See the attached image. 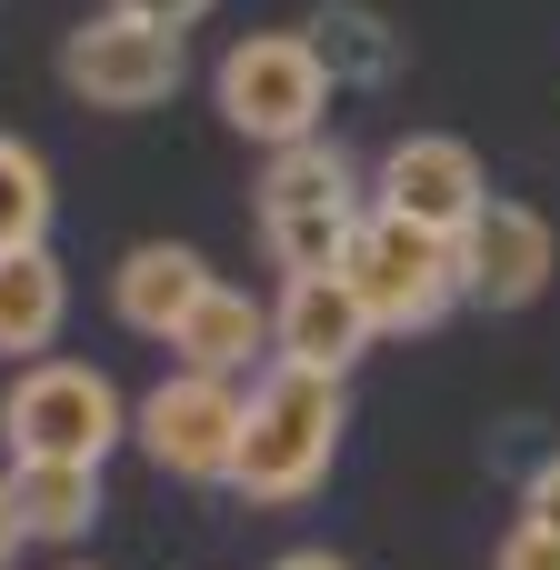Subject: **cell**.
Listing matches in <instances>:
<instances>
[{"instance_id":"12","label":"cell","mask_w":560,"mask_h":570,"mask_svg":"<svg viewBox=\"0 0 560 570\" xmlns=\"http://www.w3.org/2000/svg\"><path fill=\"white\" fill-rule=\"evenodd\" d=\"M170 361H180V371H210V381H250V371H271V301L210 281L200 311L170 331Z\"/></svg>"},{"instance_id":"1","label":"cell","mask_w":560,"mask_h":570,"mask_svg":"<svg viewBox=\"0 0 560 570\" xmlns=\"http://www.w3.org/2000/svg\"><path fill=\"white\" fill-rule=\"evenodd\" d=\"M341 421H351V381L331 371H250V411H240V461H230V491L281 511V501H311L341 461Z\"/></svg>"},{"instance_id":"13","label":"cell","mask_w":560,"mask_h":570,"mask_svg":"<svg viewBox=\"0 0 560 570\" xmlns=\"http://www.w3.org/2000/svg\"><path fill=\"white\" fill-rule=\"evenodd\" d=\"M60 321H70V271L50 250H0V361H20V371L50 361Z\"/></svg>"},{"instance_id":"11","label":"cell","mask_w":560,"mask_h":570,"mask_svg":"<svg viewBox=\"0 0 560 570\" xmlns=\"http://www.w3.org/2000/svg\"><path fill=\"white\" fill-rule=\"evenodd\" d=\"M200 291H210V261H200L190 240H140V250H120V271H110V311H120V331H140V341H170V331L200 311Z\"/></svg>"},{"instance_id":"9","label":"cell","mask_w":560,"mask_h":570,"mask_svg":"<svg viewBox=\"0 0 560 570\" xmlns=\"http://www.w3.org/2000/svg\"><path fill=\"white\" fill-rule=\"evenodd\" d=\"M371 341H381V331H371V311L351 301L341 271H281V301H271V361L351 381V361H361Z\"/></svg>"},{"instance_id":"18","label":"cell","mask_w":560,"mask_h":570,"mask_svg":"<svg viewBox=\"0 0 560 570\" xmlns=\"http://www.w3.org/2000/svg\"><path fill=\"white\" fill-rule=\"evenodd\" d=\"M521 521H541V531L560 541V451L531 471V481H521Z\"/></svg>"},{"instance_id":"20","label":"cell","mask_w":560,"mask_h":570,"mask_svg":"<svg viewBox=\"0 0 560 570\" xmlns=\"http://www.w3.org/2000/svg\"><path fill=\"white\" fill-rule=\"evenodd\" d=\"M20 551H30V531H20V501H10V481H0V570L20 561Z\"/></svg>"},{"instance_id":"4","label":"cell","mask_w":560,"mask_h":570,"mask_svg":"<svg viewBox=\"0 0 560 570\" xmlns=\"http://www.w3.org/2000/svg\"><path fill=\"white\" fill-rule=\"evenodd\" d=\"M250 210H261V240H271L281 271H341L351 230L371 220V190H361V160L351 150L301 140V150H271Z\"/></svg>"},{"instance_id":"6","label":"cell","mask_w":560,"mask_h":570,"mask_svg":"<svg viewBox=\"0 0 560 570\" xmlns=\"http://www.w3.org/2000/svg\"><path fill=\"white\" fill-rule=\"evenodd\" d=\"M240 411H250V381H210V371H170L130 401V441L150 471L170 481H220L230 491V461H240Z\"/></svg>"},{"instance_id":"19","label":"cell","mask_w":560,"mask_h":570,"mask_svg":"<svg viewBox=\"0 0 560 570\" xmlns=\"http://www.w3.org/2000/svg\"><path fill=\"white\" fill-rule=\"evenodd\" d=\"M110 10H130V20H160V30H190L210 0H110Z\"/></svg>"},{"instance_id":"8","label":"cell","mask_w":560,"mask_h":570,"mask_svg":"<svg viewBox=\"0 0 560 570\" xmlns=\"http://www.w3.org/2000/svg\"><path fill=\"white\" fill-rule=\"evenodd\" d=\"M371 210H391V220H411V230L461 240V230L491 210L481 150H471V140H451V130H401V140L381 150V170H371Z\"/></svg>"},{"instance_id":"7","label":"cell","mask_w":560,"mask_h":570,"mask_svg":"<svg viewBox=\"0 0 560 570\" xmlns=\"http://www.w3.org/2000/svg\"><path fill=\"white\" fill-rule=\"evenodd\" d=\"M180 80H190V50H180V30H160V20L90 10V20L60 40V90L90 100V110H160Z\"/></svg>"},{"instance_id":"17","label":"cell","mask_w":560,"mask_h":570,"mask_svg":"<svg viewBox=\"0 0 560 570\" xmlns=\"http://www.w3.org/2000/svg\"><path fill=\"white\" fill-rule=\"evenodd\" d=\"M491 570H560V541L541 531V521H511L501 551H491Z\"/></svg>"},{"instance_id":"14","label":"cell","mask_w":560,"mask_h":570,"mask_svg":"<svg viewBox=\"0 0 560 570\" xmlns=\"http://www.w3.org/2000/svg\"><path fill=\"white\" fill-rule=\"evenodd\" d=\"M10 501H20L30 541H80L100 521V471H80V461H10Z\"/></svg>"},{"instance_id":"10","label":"cell","mask_w":560,"mask_h":570,"mask_svg":"<svg viewBox=\"0 0 560 570\" xmlns=\"http://www.w3.org/2000/svg\"><path fill=\"white\" fill-rule=\"evenodd\" d=\"M551 291V220L531 200H491L461 230V301L481 311H531Z\"/></svg>"},{"instance_id":"3","label":"cell","mask_w":560,"mask_h":570,"mask_svg":"<svg viewBox=\"0 0 560 570\" xmlns=\"http://www.w3.org/2000/svg\"><path fill=\"white\" fill-rule=\"evenodd\" d=\"M0 441H10V461H80V471H100L130 441V401H120V381L100 361H60L50 351V361L10 371Z\"/></svg>"},{"instance_id":"2","label":"cell","mask_w":560,"mask_h":570,"mask_svg":"<svg viewBox=\"0 0 560 570\" xmlns=\"http://www.w3.org/2000/svg\"><path fill=\"white\" fill-rule=\"evenodd\" d=\"M331 90H341V80H331V60H321L311 30H250V40H230L220 70H210V100H220V120H230L250 150H301V140H321Z\"/></svg>"},{"instance_id":"15","label":"cell","mask_w":560,"mask_h":570,"mask_svg":"<svg viewBox=\"0 0 560 570\" xmlns=\"http://www.w3.org/2000/svg\"><path fill=\"white\" fill-rule=\"evenodd\" d=\"M40 240H50V160L0 130V250H40Z\"/></svg>"},{"instance_id":"5","label":"cell","mask_w":560,"mask_h":570,"mask_svg":"<svg viewBox=\"0 0 560 570\" xmlns=\"http://www.w3.org/2000/svg\"><path fill=\"white\" fill-rule=\"evenodd\" d=\"M341 281H351V301L371 311L381 341H411V331H441L461 311V240L371 210L351 230V250H341Z\"/></svg>"},{"instance_id":"16","label":"cell","mask_w":560,"mask_h":570,"mask_svg":"<svg viewBox=\"0 0 560 570\" xmlns=\"http://www.w3.org/2000/svg\"><path fill=\"white\" fill-rule=\"evenodd\" d=\"M311 40H321L331 80H351V70H391V30H371L361 10H321V20H311Z\"/></svg>"},{"instance_id":"21","label":"cell","mask_w":560,"mask_h":570,"mask_svg":"<svg viewBox=\"0 0 560 570\" xmlns=\"http://www.w3.org/2000/svg\"><path fill=\"white\" fill-rule=\"evenodd\" d=\"M271 570H351V561H341V551H281Z\"/></svg>"}]
</instances>
